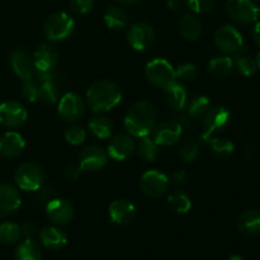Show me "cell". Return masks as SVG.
<instances>
[{
  "mask_svg": "<svg viewBox=\"0 0 260 260\" xmlns=\"http://www.w3.org/2000/svg\"><path fill=\"white\" fill-rule=\"evenodd\" d=\"M46 215L56 226L68 225L73 221L75 211L74 206L63 198H52L46 203Z\"/></svg>",
  "mask_w": 260,
  "mask_h": 260,
  "instance_id": "obj_11",
  "label": "cell"
},
{
  "mask_svg": "<svg viewBox=\"0 0 260 260\" xmlns=\"http://www.w3.org/2000/svg\"><path fill=\"white\" fill-rule=\"evenodd\" d=\"M239 233L246 238L256 236L260 234V211L256 208L246 210L239 216L236 222Z\"/></svg>",
  "mask_w": 260,
  "mask_h": 260,
  "instance_id": "obj_23",
  "label": "cell"
},
{
  "mask_svg": "<svg viewBox=\"0 0 260 260\" xmlns=\"http://www.w3.org/2000/svg\"><path fill=\"white\" fill-rule=\"evenodd\" d=\"M225 8L229 17L240 24H250L259 19L260 8L254 0H226Z\"/></svg>",
  "mask_w": 260,
  "mask_h": 260,
  "instance_id": "obj_8",
  "label": "cell"
},
{
  "mask_svg": "<svg viewBox=\"0 0 260 260\" xmlns=\"http://www.w3.org/2000/svg\"><path fill=\"white\" fill-rule=\"evenodd\" d=\"M231 119V113L226 107L222 106H211L205 116L202 117V126L205 132L200 137V142H210L211 136L215 132L222 131L229 124Z\"/></svg>",
  "mask_w": 260,
  "mask_h": 260,
  "instance_id": "obj_5",
  "label": "cell"
},
{
  "mask_svg": "<svg viewBox=\"0 0 260 260\" xmlns=\"http://www.w3.org/2000/svg\"><path fill=\"white\" fill-rule=\"evenodd\" d=\"M116 2L121 3V4H124V5H135L137 4V3L141 2V0H116Z\"/></svg>",
  "mask_w": 260,
  "mask_h": 260,
  "instance_id": "obj_49",
  "label": "cell"
},
{
  "mask_svg": "<svg viewBox=\"0 0 260 260\" xmlns=\"http://www.w3.org/2000/svg\"><path fill=\"white\" fill-rule=\"evenodd\" d=\"M22 203L20 193L14 185L0 184V218L17 212Z\"/></svg>",
  "mask_w": 260,
  "mask_h": 260,
  "instance_id": "obj_21",
  "label": "cell"
},
{
  "mask_svg": "<svg viewBox=\"0 0 260 260\" xmlns=\"http://www.w3.org/2000/svg\"><path fill=\"white\" fill-rule=\"evenodd\" d=\"M58 114L68 122H76L85 114V102L79 94L66 93L58 102Z\"/></svg>",
  "mask_w": 260,
  "mask_h": 260,
  "instance_id": "obj_12",
  "label": "cell"
},
{
  "mask_svg": "<svg viewBox=\"0 0 260 260\" xmlns=\"http://www.w3.org/2000/svg\"><path fill=\"white\" fill-rule=\"evenodd\" d=\"M69 3L71 10L78 14H86L90 12L94 5V0H69Z\"/></svg>",
  "mask_w": 260,
  "mask_h": 260,
  "instance_id": "obj_42",
  "label": "cell"
},
{
  "mask_svg": "<svg viewBox=\"0 0 260 260\" xmlns=\"http://www.w3.org/2000/svg\"><path fill=\"white\" fill-rule=\"evenodd\" d=\"M32 56L36 71H42V73L53 71L57 68L58 61H60V55H58L57 50L48 43L38 46Z\"/></svg>",
  "mask_w": 260,
  "mask_h": 260,
  "instance_id": "obj_19",
  "label": "cell"
},
{
  "mask_svg": "<svg viewBox=\"0 0 260 260\" xmlns=\"http://www.w3.org/2000/svg\"><path fill=\"white\" fill-rule=\"evenodd\" d=\"M211 107V101L208 96L206 95H198L192 98L190 101H188L187 103V112H188V116L190 118H202L205 116L206 112L208 111V108Z\"/></svg>",
  "mask_w": 260,
  "mask_h": 260,
  "instance_id": "obj_33",
  "label": "cell"
},
{
  "mask_svg": "<svg viewBox=\"0 0 260 260\" xmlns=\"http://www.w3.org/2000/svg\"><path fill=\"white\" fill-rule=\"evenodd\" d=\"M10 66L15 75L22 79L23 81L33 79L36 74L33 56L22 48H17L10 53Z\"/></svg>",
  "mask_w": 260,
  "mask_h": 260,
  "instance_id": "obj_18",
  "label": "cell"
},
{
  "mask_svg": "<svg viewBox=\"0 0 260 260\" xmlns=\"http://www.w3.org/2000/svg\"><path fill=\"white\" fill-rule=\"evenodd\" d=\"M215 45L226 55H239L244 51V38L238 28L222 25L215 32Z\"/></svg>",
  "mask_w": 260,
  "mask_h": 260,
  "instance_id": "obj_7",
  "label": "cell"
},
{
  "mask_svg": "<svg viewBox=\"0 0 260 260\" xmlns=\"http://www.w3.org/2000/svg\"><path fill=\"white\" fill-rule=\"evenodd\" d=\"M253 37H254V40H255L256 45H258L259 47H260V22L256 23L255 27H254Z\"/></svg>",
  "mask_w": 260,
  "mask_h": 260,
  "instance_id": "obj_48",
  "label": "cell"
},
{
  "mask_svg": "<svg viewBox=\"0 0 260 260\" xmlns=\"http://www.w3.org/2000/svg\"><path fill=\"white\" fill-rule=\"evenodd\" d=\"M42 250L37 241L33 239H25L15 249V260H41Z\"/></svg>",
  "mask_w": 260,
  "mask_h": 260,
  "instance_id": "obj_29",
  "label": "cell"
},
{
  "mask_svg": "<svg viewBox=\"0 0 260 260\" xmlns=\"http://www.w3.org/2000/svg\"><path fill=\"white\" fill-rule=\"evenodd\" d=\"M18 188L27 192H37L45 180V170L38 162L27 161L19 165L14 175Z\"/></svg>",
  "mask_w": 260,
  "mask_h": 260,
  "instance_id": "obj_4",
  "label": "cell"
},
{
  "mask_svg": "<svg viewBox=\"0 0 260 260\" xmlns=\"http://www.w3.org/2000/svg\"><path fill=\"white\" fill-rule=\"evenodd\" d=\"M86 139V132L85 129L81 126H70L65 132V140L73 146H79L83 144Z\"/></svg>",
  "mask_w": 260,
  "mask_h": 260,
  "instance_id": "obj_39",
  "label": "cell"
},
{
  "mask_svg": "<svg viewBox=\"0 0 260 260\" xmlns=\"http://www.w3.org/2000/svg\"><path fill=\"white\" fill-rule=\"evenodd\" d=\"M127 41L134 50H147L155 41L154 28L145 22L135 23L127 32Z\"/></svg>",
  "mask_w": 260,
  "mask_h": 260,
  "instance_id": "obj_14",
  "label": "cell"
},
{
  "mask_svg": "<svg viewBox=\"0 0 260 260\" xmlns=\"http://www.w3.org/2000/svg\"><path fill=\"white\" fill-rule=\"evenodd\" d=\"M183 127L175 119H169L156 124L152 129V140L159 146H170L177 144L182 136Z\"/></svg>",
  "mask_w": 260,
  "mask_h": 260,
  "instance_id": "obj_16",
  "label": "cell"
},
{
  "mask_svg": "<svg viewBox=\"0 0 260 260\" xmlns=\"http://www.w3.org/2000/svg\"><path fill=\"white\" fill-rule=\"evenodd\" d=\"M175 81L184 85L185 83H190L197 76V68L193 63H183L177 70H174Z\"/></svg>",
  "mask_w": 260,
  "mask_h": 260,
  "instance_id": "obj_37",
  "label": "cell"
},
{
  "mask_svg": "<svg viewBox=\"0 0 260 260\" xmlns=\"http://www.w3.org/2000/svg\"><path fill=\"white\" fill-rule=\"evenodd\" d=\"M20 91L28 102H32V103L40 102V88H38L37 80H33V79L24 80Z\"/></svg>",
  "mask_w": 260,
  "mask_h": 260,
  "instance_id": "obj_40",
  "label": "cell"
},
{
  "mask_svg": "<svg viewBox=\"0 0 260 260\" xmlns=\"http://www.w3.org/2000/svg\"><path fill=\"white\" fill-rule=\"evenodd\" d=\"M234 66H236L238 71L243 76L254 75L256 69H258L255 60L251 57H248V56H238L236 60L234 61Z\"/></svg>",
  "mask_w": 260,
  "mask_h": 260,
  "instance_id": "obj_38",
  "label": "cell"
},
{
  "mask_svg": "<svg viewBox=\"0 0 260 260\" xmlns=\"http://www.w3.org/2000/svg\"><path fill=\"white\" fill-rule=\"evenodd\" d=\"M22 238V228L14 222L0 223V241L4 244H15Z\"/></svg>",
  "mask_w": 260,
  "mask_h": 260,
  "instance_id": "obj_35",
  "label": "cell"
},
{
  "mask_svg": "<svg viewBox=\"0 0 260 260\" xmlns=\"http://www.w3.org/2000/svg\"><path fill=\"white\" fill-rule=\"evenodd\" d=\"M168 207L175 215H187L192 208V201L184 192L175 190L168 197Z\"/></svg>",
  "mask_w": 260,
  "mask_h": 260,
  "instance_id": "obj_32",
  "label": "cell"
},
{
  "mask_svg": "<svg viewBox=\"0 0 260 260\" xmlns=\"http://www.w3.org/2000/svg\"><path fill=\"white\" fill-rule=\"evenodd\" d=\"M136 152V142L129 134H117L109 141L108 155L116 161H124Z\"/></svg>",
  "mask_w": 260,
  "mask_h": 260,
  "instance_id": "obj_15",
  "label": "cell"
},
{
  "mask_svg": "<svg viewBox=\"0 0 260 260\" xmlns=\"http://www.w3.org/2000/svg\"><path fill=\"white\" fill-rule=\"evenodd\" d=\"M157 113L154 104L149 101H139L131 106L124 116V128L132 137L149 136L156 126Z\"/></svg>",
  "mask_w": 260,
  "mask_h": 260,
  "instance_id": "obj_1",
  "label": "cell"
},
{
  "mask_svg": "<svg viewBox=\"0 0 260 260\" xmlns=\"http://www.w3.org/2000/svg\"><path fill=\"white\" fill-rule=\"evenodd\" d=\"M28 112L19 102L9 101L0 104V124L7 128H19L25 123Z\"/></svg>",
  "mask_w": 260,
  "mask_h": 260,
  "instance_id": "obj_10",
  "label": "cell"
},
{
  "mask_svg": "<svg viewBox=\"0 0 260 260\" xmlns=\"http://www.w3.org/2000/svg\"><path fill=\"white\" fill-rule=\"evenodd\" d=\"M136 152L141 160L152 162L159 157V145L152 140V137H140L139 142L136 144Z\"/></svg>",
  "mask_w": 260,
  "mask_h": 260,
  "instance_id": "obj_28",
  "label": "cell"
},
{
  "mask_svg": "<svg viewBox=\"0 0 260 260\" xmlns=\"http://www.w3.org/2000/svg\"><path fill=\"white\" fill-rule=\"evenodd\" d=\"M104 23L112 30H122L128 24V14L119 5H111L104 13Z\"/></svg>",
  "mask_w": 260,
  "mask_h": 260,
  "instance_id": "obj_27",
  "label": "cell"
},
{
  "mask_svg": "<svg viewBox=\"0 0 260 260\" xmlns=\"http://www.w3.org/2000/svg\"><path fill=\"white\" fill-rule=\"evenodd\" d=\"M22 235L24 236L25 239H33V240H35L36 236L38 235L37 226L33 222H25L24 225L22 226Z\"/></svg>",
  "mask_w": 260,
  "mask_h": 260,
  "instance_id": "obj_43",
  "label": "cell"
},
{
  "mask_svg": "<svg viewBox=\"0 0 260 260\" xmlns=\"http://www.w3.org/2000/svg\"><path fill=\"white\" fill-rule=\"evenodd\" d=\"M255 62H256V66H258V69H260V52L258 53V55H256Z\"/></svg>",
  "mask_w": 260,
  "mask_h": 260,
  "instance_id": "obj_51",
  "label": "cell"
},
{
  "mask_svg": "<svg viewBox=\"0 0 260 260\" xmlns=\"http://www.w3.org/2000/svg\"><path fill=\"white\" fill-rule=\"evenodd\" d=\"M210 146L213 155L218 159H228L234 152V144L229 139H225V137L212 139L210 141Z\"/></svg>",
  "mask_w": 260,
  "mask_h": 260,
  "instance_id": "obj_36",
  "label": "cell"
},
{
  "mask_svg": "<svg viewBox=\"0 0 260 260\" xmlns=\"http://www.w3.org/2000/svg\"><path fill=\"white\" fill-rule=\"evenodd\" d=\"M88 128L94 137L104 140V139H108V137L111 136L113 126H112L111 121H109L107 117L101 116V114H96V116L91 117V118L89 119Z\"/></svg>",
  "mask_w": 260,
  "mask_h": 260,
  "instance_id": "obj_30",
  "label": "cell"
},
{
  "mask_svg": "<svg viewBox=\"0 0 260 260\" xmlns=\"http://www.w3.org/2000/svg\"><path fill=\"white\" fill-rule=\"evenodd\" d=\"M40 241L48 250H60L68 243V236L58 226H48L40 231Z\"/></svg>",
  "mask_w": 260,
  "mask_h": 260,
  "instance_id": "obj_24",
  "label": "cell"
},
{
  "mask_svg": "<svg viewBox=\"0 0 260 260\" xmlns=\"http://www.w3.org/2000/svg\"><path fill=\"white\" fill-rule=\"evenodd\" d=\"M37 198L38 201H41V202L47 203L48 201L52 200V190H51L50 188L41 187L40 189L37 190Z\"/></svg>",
  "mask_w": 260,
  "mask_h": 260,
  "instance_id": "obj_46",
  "label": "cell"
},
{
  "mask_svg": "<svg viewBox=\"0 0 260 260\" xmlns=\"http://www.w3.org/2000/svg\"><path fill=\"white\" fill-rule=\"evenodd\" d=\"M108 161V154L102 147L90 145L79 155V167L83 172H98L103 169Z\"/></svg>",
  "mask_w": 260,
  "mask_h": 260,
  "instance_id": "obj_17",
  "label": "cell"
},
{
  "mask_svg": "<svg viewBox=\"0 0 260 260\" xmlns=\"http://www.w3.org/2000/svg\"><path fill=\"white\" fill-rule=\"evenodd\" d=\"M164 91V101L170 108L175 111H183L188 103V93L184 85L180 83H172L167 88L162 89Z\"/></svg>",
  "mask_w": 260,
  "mask_h": 260,
  "instance_id": "obj_25",
  "label": "cell"
},
{
  "mask_svg": "<svg viewBox=\"0 0 260 260\" xmlns=\"http://www.w3.org/2000/svg\"><path fill=\"white\" fill-rule=\"evenodd\" d=\"M75 29V20L65 12H56L47 18L43 25L45 37L50 42H61L70 37Z\"/></svg>",
  "mask_w": 260,
  "mask_h": 260,
  "instance_id": "obj_3",
  "label": "cell"
},
{
  "mask_svg": "<svg viewBox=\"0 0 260 260\" xmlns=\"http://www.w3.org/2000/svg\"><path fill=\"white\" fill-rule=\"evenodd\" d=\"M187 7L196 14H202L212 10L217 4V0H185Z\"/></svg>",
  "mask_w": 260,
  "mask_h": 260,
  "instance_id": "obj_41",
  "label": "cell"
},
{
  "mask_svg": "<svg viewBox=\"0 0 260 260\" xmlns=\"http://www.w3.org/2000/svg\"><path fill=\"white\" fill-rule=\"evenodd\" d=\"M170 180L162 172L156 169L147 170L140 179V188L142 193L150 198H159L169 189Z\"/></svg>",
  "mask_w": 260,
  "mask_h": 260,
  "instance_id": "obj_9",
  "label": "cell"
},
{
  "mask_svg": "<svg viewBox=\"0 0 260 260\" xmlns=\"http://www.w3.org/2000/svg\"><path fill=\"white\" fill-rule=\"evenodd\" d=\"M179 32L184 40L197 41L202 35V22L196 14H184L179 22Z\"/></svg>",
  "mask_w": 260,
  "mask_h": 260,
  "instance_id": "obj_26",
  "label": "cell"
},
{
  "mask_svg": "<svg viewBox=\"0 0 260 260\" xmlns=\"http://www.w3.org/2000/svg\"><path fill=\"white\" fill-rule=\"evenodd\" d=\"M145 76L150 84L160 89L167 88L175 81L174 68L169 61L161 57H156L146 63Z\"/></svg>",
  "mask_w": 260,
  "mask_h": 260,
  "instance_id": "obj_6",
  "label": "cell"
},
{
  "mask_svg": "<svg viewBox=\"0 0 260 260\" xmlns=\"http://www.w3.org/2000/svg\"><path fill=\"white\" fill-rule=\"evenodd\" d=\"M108 215L113 223L126 226L129 225L136 217V207L129 200H116L109 206Z\"/></svg>",
  "mask_w": 260,
  "mask_h": 260,
  "instance_id": "obj_20",
  "label": "cell"
},
{
  "mask_svg": "<svg viewBox=\"0 0 260 260\" xmlns=\"http://www.w3.org/2000/svg\"><path fill=\"white\" fill-rule=\"evenodd\" d=\"M122 101V91L111 80H98L89 86L86 103L95 113H104L118 106Z\"/></svg>",
  "mask_w": 260,
  "mask_h": 260,
  "instance_id": "obj_2",
  "label": "cell"
},
{
  "mask_svg": "<svg viewBox=\"0 0 260 260\" xmlns=\"http://www.w3.org/2000/svg\"><path fill=\"white\" fill-rule=\"evenodd\" d=\"M167 4L170 10H173V12H178V10H180L183 8L184 2H183V0H168Z\"/></svg>",
  "mask_w": 260,
  "mask_h": 260,
  "instance_id": "obj_47",
  "label": "cell"
},
{
  "mask_svg": "<svg viewBox=\"0 0 260 260\" xmlns=\"http://www.w3.org/2000/svg\"><path fill=\"white\" fill-rule=\"evenodd\" d=\"M36 80L40 88V102L46 104H53L58 101L60 89H58V76L53 71H37Z\"/></svg>",
  "mask_w": 260,
  "mask_h": 260,
  "instance_id": "obj_13",
  "label": "cell"
},
{
  "mask_svg": "<svg viewBox=\"0 0 260 260\" xmlns=\"http://www.w3.org/2000/svg\"><path fill=\"white\" fill-rule=\"evenodd\" d=\"M179 155L185 162H192L200 155V142L193 137H185L179 144Z\"/></svg>",
  "mask_w": 260,
  "mask_h": 260,
  "instance_id": "obj_34",
  "label": "cell"
},
{
  "mask_svg": "<svg viewBox=\"0 0 260 260\" xmlns=\"http://www.w3.org/2000/svg\"><path fill=\"white\" fill-rule=\"evenodd\" d=\"M81 172H83V170L80 169V167H79V165L71 164V165H69L68 168H66L65 173H63V174H65L66 179L76 180L79 177H80Z\"/></svg>",
  "mask_w": 260,
  "mask_h": 260,
  "instance_id": "obj_44",
  "label": "cell"
},
{
  "mask_svg": "<svg viewBox=\"0 0 260 260\" xmlns=\"http://www.w3.org/2000/svg\"><path fill=\"white\" fill-rule=\"evenodd\" d=\"M228 260H244V258L241 255H238V254H235V255H231Z\"/></svg>",
  "mask_w": 260,
  "mask_h": 260,
  "instance_id": "obj_50",
  "label": "cell"
},
{
  "mask_svg": "<svg viewBox=\"0 0 260 260\" xmlns=\"http://www.w3.org/2000/svg\"><path fill=\"white\" fill-rule=\"evenodd\" d=\"M234 69V60L229 56H217L208 62V73L213 78H226Z\"/></svg>",
  "mask_w": 260,
  "mask_h": 260,
  "instance_id": "obj_31",
  "label": "cell"
},
{
  "mask_svg": "<svg viewBox=\"0 0 260 260\" xmlns=\"http://www.w3.org/2000/svg\"><path fill=\"white\" fill-rule=\"evenodd\" d=\"M24 147V139L18 132L9 131L0 137V156L14 159L22 154Z\"/></svg>",
  "mask_w": 260,
  "mask_h": 260,
  "instance_id": "obj_22",
  "label": "cell"
},
{
  "mask_svg": "<svg viewBox=\"0 0 260 260\" xmlns=\"http://www.w3.org/2000/svg\"><path fill=\"white\" fill-rule=\"evenodd\" d=\"M172 180L174 184L177 185H182L184 183H187L188 180V174L184 172V170H177L172 174Z\"/></svg>",
  "mask_w": 260,
  "mask_h": 260,
  "instance_id": "obj_45",
  "label": "cell"
}]
</instances>
